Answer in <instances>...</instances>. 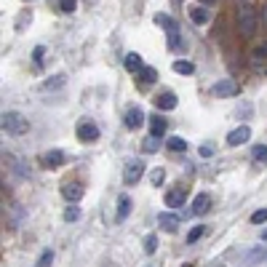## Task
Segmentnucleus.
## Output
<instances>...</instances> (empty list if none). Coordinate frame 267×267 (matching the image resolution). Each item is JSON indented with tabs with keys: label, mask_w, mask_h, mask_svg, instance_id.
<instances>
[{
	"label": "nucleus",
	"mask_w": 267,
	"mask_h": 267,
	"mask_svg": "<svg viewBox=\"0 0 267 267\" xmlns=\"http://www.w3.org/2000/svg\"><path fill=\"white\" fill-rule=\"evenodd\" d=\"M203 233H206V227H203V225L192 227L190 233H187V243H195V240H198V238H203Z\"/></svg>",
	"instance_id": "24"
},
{
	"label": "nucleus",
	"mask_w": 267,
	"mask_h": 267,
	"mask_svg": "<svg viewBox=\"0 0 267 267\" xmlns=\"http://www.w3.org/2000/svg\"><path fill=\"white\" fill-rule=\"evenodd\" d=\"M184 203V190H171L166 192V206L168 208H179Z\"/></svg>",
	"instance_id": "17"
},
{
	"label": "nucleus",
	"mask_w": 267,
	"mask_h": 267,
	"mask_svg": "<svg viewBox=\"0 0 267 267\" xmlns=\"http://www.w3.org/2000/svg\"><path fill=\"white\" fill-rule=\"evenodd\" d=\"M251 59H254V62H264V59H267V43H264V45H257V48H254Z\"/></svg>",
	"instance_id": "25"
},
{
	"label": "nucleus",
	"mask_w": 267,
	"mask_h": 267,
	"mask_svg": "<svg viewBox=\"0 0 267 267\" xmlns=\"http://www.w3.org/2000/svg\"><path fill=\"white\" fill-rule=\"evenodd\" d=\"M251 222L254 225H264L267 222V208H262V211H254L251 214Z\"/></svg>",
	"instance_id": "29"
},
{
	"label": "nucleus",
	"mask_w": 267,
	"mask_h": 267,
	"mask_svg": "<svg viewBox=\"0 0 267 267\" xmlns=\"http://www.w3.org/2000/svg\"><path fill=\"white\" fill-rule=\"evenodd\" d=\"M78 139H80V142H96V139H99V126L94 123V120H88V118H83V120H80L78 123Z\"/></svg>",
	"instance_id": "4"
},
{
	"label": "nucleus",
	"mask_w": 267,
	"mask_h": 267,
	"mask_svg": "<svg viewBox=\"0 0 267 267\" xmlns=\"http://www.w3.org/2000/svg\"><path fill=\"white\" fill-rule=\"evenodd\" d=\"M249 139H251V129L243 123V126H238V129H233V131L227 134V144L230 147H240V144H246Z\"/></svg>",
	"instance_id": "5"
},
{
	"label": "nucleus",
	"mask_w": 267,
	"mask_h": 267,
	"mask_svg": "<svg viewBox=\"0 0 267 267\" xmlns=\"http://www.w3.org/2000/svg\"><path fill=\"white\" fill-rule=\"evenodd\" d=\"M155 25H160L166 30V45L174 51V48H179L182 40H179V25H177V19H171L168 14H155Z\"/></svg>",
	"instance_id": "1"
},
{
	"label": "nucleus",
	"mask_w": 267,
	"mask_h": 267,
	"mask_svg": "<svg viewBox=\"0 0 267 267\" xmlns=\"http://www.w3.org/2000/svg\"><path fill=\"white\" fill-rule=\"evenodd\" d=\"M158 225L163 227L166 233H177V227H179V216H177V214L163 211V214H158Z\"/></svg>",
	"instance_id": "9"
},
{
	"label": "nucleus",
	"mask_w": 267,
	"mask_h": 267,
	"mask_svg": "<svg viewBox=\"0 0 267 267\" xmlns=\"http://www.w3.org/2000/svg\"><path fill=\"white\" fill-rule=\"evenodd\" d=\"M78 216H80V208L75 203H69L67 211H64V222H78Z\"/></svg>",
	"instance_id": "23"
},
{
	"label": "nucleus",
	"mask_w": 267,
	"mask_h": 267,
	"mask_svg": "<svg viewBox=\"0 0 267 267\" xmlns=\"http://www.w3.org/2000/svg\"><path fill=\"white\" fill-rule=\"evenodd\" d=\"M243 3H246V0H243Z\"/></svg>",
	"instance_id": "39"
},
{
	"label": "nucleus",
	"mask_w": 267,
	"mask_h": 267,
	"mask_svg": "<svg viewBox=\"0 0 267 267\" xmlns=\"http://www.w3.org/2000/svg\"><path fill=\"white\" fill-rule=\"evenodd\" d=\"M203 3H206V6H211V3H216V0H203Z\"/></svg>",
	"instance_id": "36"
},
{
	"label": "nucleus",
	"mask_w": 267,
	"mask_h": 267,
	"mask_svg": "<svg viewBox=\"0 0 267 267\" xmlns=\"http://www.w3.org/2000/svg\"><path fill=\"white\" fill-rule=\"evenodd\" d=\"M142 123H144V112L139 107H131L129 112H126V129H129V131H136Z\"/></svg>",
	"instance_id": "8"
},
{
	"label": "nucleus",
	"mask_w": 267,
	"mask_h": 267,
	"mask_svg": "<svg viewBox=\"0 0 267 267\" xmlns=\"http://www.w3.org/2000/svg\"><path fill=\"white\" fill-rule=\"evenodd\" d=\"M262 21L267 25V3H264V8H262Z\"/></svg>",
	"instance_id": "35"
},
{
	"label": "nucleus",
	"mask_w": 267,
	"mask_h": 267,
	"mask_svg": "<svg viewBox=\"0 0 267 267\" xmlns=\"http://www.w3.org/2000/svg\"><path fill=\"white\" fill-rule=\"evenodd\" d=\"M123 67L129 69V72H139L144 64H142V56L139 54H126V59H123Z\"/></svg>",
	"instance_id": "16"
},
{
	"label": "nucleus",
	"mask_w": 267,
	"mask_h": 267,
	"mask_svg": "<svg viewBox=\"0 0 267 267\" xmlns=\"http://www.w3.org/2000/svg\"><path fill=\"white\" fill-rule=\"evenodd\" d=\"M86 3H88V6H94V3H96V0H86Z\"/></svg>",
	"instance_id": "37"
},
{
	"label": "nucleus",
	"mask_w": 267,
	"mask_h": 267,
	"mask_svg": "<svg viewBox=\"0 0 267 267\" xmlns=\"http://www.w3.org/2000/svg\"><path fill=\"white\" fill-rule=\"evenodd\" d=\"M139 80H142V83H155V80H158V69L155 67H142V69H139Z\"/></svg>",
	"instance_id": "19"
},
{
	"label": "nucleus",
	"mask_w": 267,
	"mask_h": 267,
	"mask_svg": "<svg viewBox=\"0 0 267 267\" xmlns=\"http://www.w3.org/2000/svg\"><path fill=\"white\" fill-rule=\"evenodd\" d=\"M219 267H222V264H219Z\"/></svg>",
	"instance_id": "40"
},
{
	"label": "nucleus",
	"mask_w": 267,
	"mask_h": 267,
	"mask_svg": "<svg viewBox=\"0 0 267 267\" xmlns=\"http://www.w3.org/2000/svg\"><path fill=\"white\" fill-rule=\"evenodd\" d=\"M142 174H144V163H142V160H131V163H126L123 182L126 184H136L139 179H142Z\"/></svg>",
	"instance_id": "6"
},
{
	"label": "nucleus",
	"mask_w": 267,
	"mask_h": 267,
	"mask_svg": "<svg viewBox=\"0 0 267 267\" xmlns=\"http://www.w3.org/2000/svg\"><path fill=\"white\" fill-rule=\"evenodd\" d=\"M257 11H254L249 3H243V6H238V25H240V30L246 32V35H254V30H257Z\"/></svg>",
	"instance_id": "3"
},
{
	"label": "nucleus",
	"mask_w": 267,
	"mask_h": 267,
	"mask_svg": "<svg viewBox=\"0 0 267 267\" xmlns=\"http://www.w3.org/2000/svg\"><path fill=\"white\" fill-rule=\"evenodd\" d=\"M177 94H171V91H166V94H160L158 99H155V107L158 110H174V107H177Z\"/></svg>",
	"instance_id": "14"
},
{
	"label": "nucleus",
	"mask_w": 267,
	"mask_h": 267,
	"mask_svg": "<svg viewBox=\"0 0 267 267\" xmlns=\"http://www.w3.org/2000/svg\"><path fill=\"white\" fill-rule=\"evenodd\" d=\"M201 155H203V158H211V155H214V147H208V144L201 147Z\"/></svg>",
	"instance_id": "34"
},
{
	"label": "nucleus",
	"mask_w": 267,
	"mask_h": 267,
	"mask_svg": "<svg viewBox=\"0 0 267 267\" xmlns=\"http://www.w3.org/2000/svg\"><path fill=\"white\" fill-rule=\"evenodd\" d=\"M51 262H54V251L48 249V251H43V257L38 259V264H35V267H51Z\"/></svg>",
	"instance_id": "27"
},
{
	"label": "nucleus",
	"mask_w": 267,
	"mask_h": 267,
	"mask_svg": "<svg viewBox=\"0 0 267 267\" xmlns=\"http://www.w3.org/2000/svg\"><path fill=\"white\" fill-rule=\"evenodd\" d=\"M208 208H211V198L206 192H198L192 201V214H208Z\"/></svg>",
	"instance_id": "12"
},
{
	"label": "nucleus",
	"mask_w": 267,
	"mask_h": 267,
	"mask_svg": "<svg viewBox=\"0 0 267 267\" xmlns=\"http://www.w3.org/2000/svg\"><path fill=\"white\" fill-rule=\"evenodd\" d=\"M254 160H259V163H262V160H267V144H257V147H254Z\"/></svg>",
	"instance_id": "28"
},
{
	"label": "nucleus",
	"mask_w": 267,
	"mask_h": 267,
	"mask_svg": "<svg viewBox=\"0 0 267 267\" xmlns=\"http://www.w3.org/2000/svg\"><path fill=\"white\" fill-rule=\"evenodd\" d=\"M62 195H64V201L78 203L80 198H83V187H80V184H64V187H62Z\"/></svg>",
	"instance_id": "13"
},
{
	"label": "nucleus",
	"mask_w": 267,
	"mask_h": 267,
	"mask_svg": "<svg viewBox=\"0 0 267 267\" xmlns=\"http://www.w3.org/2000/svg\"><path fill=\"white\" fill-rule=\"evenodd\" d=\"M158 147H160V144H158V136H153V134H150V139L144 142V153H155Z\"/></svg>",
	"instance_id": "30"
},
{
	"label": "nucleus",
	"mask_w": 267,
	"mask_h": 267,
	"mask_svg": "<svg viewBox=\"0 0 267 267\" xmlns=\"http://www.w3.org/2000/svg\"><path fill=\"white\" fill-rule=\"evenodd\" d=\"M163 177H166V174L160 171V168H158V171H153V174H150V182H153V187H158V184L163 182Z\"/></svg>",
	"instance_id": "32"
},
{
	"label": "nucleus",
	"mask_w": 267,
	"mask_h": 267,
	"mask_svg": "<svg viewBox=\"0 0 267 267\" xmlns=\"http://www.w3.org/2000/svg\"><path fill=\"white\" fill-rule=\"evenodd\" d=\"M43 163H45V168H59V166H64V153L62 150H48Z\"/></svg>",
	"instance_id": "10"
},
{
	"label": "nucleus",
	"mask_w": 267,
	"mask_h": 267,
	"mask_svg": "<svg viewBox=\"0 0 267 267\" xmlns=\"http://www.w3.org/2000/svg\"><path fill=\"white\" fill-rule=\"evenodd\" d=\"M43 54H45V48H43V45H38V48L32 51V59H35V62L40 64V62H43Z\"/></svg>",
	"instance_id": "33"
},
{
	"label": "nucleus",
	"mask_w": 267,
	"mask_h": 267,
	"mask_svg": "<svg viewBox=\"0 0 267 267\" xmlns=\"http://www.w3.org/2000/svg\"><path fill=\"white\" fill-rule=\"evenodd\" d=\"M208 16H211V14H208V8H206V6H192V8H190V19H192V25H206Z\"/></svg>",
	"instance_id": "15"
},
{
	"label": "nucleus",
	"mask_w": 267,
	"mask_h": 267,
	"mask_svg": "<svg viewBox=\"0 0 267 267\" xmlns=\"http://www.w3.org/2000/svg\"><path fill=\"white\" fill-rule=\"evenodd\" d=\"M166 147L171 150V153H184V150H187V142H184L182 136H171L166 142Z\"/></svg>",
	"instance_id": "21"
},
{
	"label": "nucleus",
	"mask_w": 267,
	"mask_h": 267,
	"mask_svg": "<svg viewBox=\"0 0 267 267\" xmlns=\"http://www.w3.org/2000/svg\"><path fill=\"white\" fill-rule=\"evenodd\" d=\"M214 94L216 96H235L238 94V83H235V80H230V78H225V80H219V83L214 86Z\"/></svg>",
	"instance_id": "7"
},
{
	"label": "nucleus",
	"mask_w": 267,
	"mask_h": 267,
	"mask_svg": "<svg viewBox=\"0 0 267 267\" xmlns=\"http://www.w3.org/2000/svg\"><path fill=\"white\" fill-rule=\"evenodd\" d=\"M64 75H51L48 80H45V83H43V91H56V88H62L64 86Z\"/></svg>",
	"instance_id": "20"
},
{
	"label": "nucleus",
	"mask_w": 267,
	"mask_h": 267,
	"mask_svg": "<svg viewBox=\"0 0 267 267\" xmlns=\"http://www.w3.org/2000/svg\"><path fill=\"white\" fill-rule=\"evenodd\" d=\"M62 11H64V14H72V11L78 8V0H62Z\"/></svg>",
	"instance_id": "31"
},
{
	"label": "nucleus",
	"mask_w": 267,
	"mask_h": 267,
	"mask_svg": "<svg viewBox=\"0 0 267 267\" xmlns=\"http://www.w3.org/2000/svg\"><path fill=\"white\" fill-rule=\"evenodd\" d=\"M155 249H158V238L155 235H147L144 238V254H155Z\"/></svg>",
	"instance_id": "26"
},
{
	"label": "nucleus",
	"mask_w": 267,
	"mask_h": 267,
	"mask_svg": "<svg viewBox=\"0 0 267 267\" xmlns=\"http://www.w3.org/2000/svg\"><path fill=\"white\" fill-rule=\"evenodd\" d=\"M129 214H131V201H129V195H120L118 198V219L123 222Z\"/></svg>",
	"instance_id": "18"
},
{
	"label": "nucleus",
	"mask_w": 267,
	"mask_h": 267,
	"mask_svg": "<svg viewBox=\"0 0 267 267\" xmlns=\"http://www.w3.org/2000/svg\"><path fill=\"white\" fill-rule=\"evenodd\" d=\"M174 3H177V6H179V3H182V0H174Z\"/></svg>",
	"instance_id": "38"
},
{
	"label": "nucleus",
	"mask_w": 267,
	"mask_h": 267,
	"mask_svg": "<svg viewBox=\"0 0 267 267\" xmlns=\"http://www.w3.org/2000/svg\"><path fill=\"white\" fill-rule=\"evenodd\" d=\"M171 67H174V72H179V75H192V72H195V67H192V62H184V59H179V62H174Z\"/></svg>",
	"instance_id": "22"
},
{
	"label": "nucleus",
	"mask_w": 267,
	"mask_h": 267,
	"mask_svg": "<svg viewBox=\"0 0 267 267\" xmlns=\"http://www.w3.org/2000/svg\"><path fill=\"white\" fill-rule=\"evenodd\" d=\"M3 131H8L11 136H25L30 131V120L21 112H6L3 115Z\"/></svg>",
	"instance_id": "2"
},
{
	"label": "nucleus",
	"mask_w": 267,
	"mask_h": 267,
	"mask_svg": "<svg viewBox=\"0 0 267 267\" xmlns=\"http://www.w3.org/2000/svg\"><path fill=\"white\" fill-rule=\"evenodd\" d=\"M166 129H168V120L166 118H160V115H153V118H150V134L153 136H163L166 134Z\"/></svg>",
	"instance_id": "11"
}]
</instances>
